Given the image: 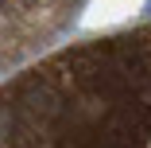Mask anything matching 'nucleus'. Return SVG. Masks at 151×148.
Wrapping results in <instances>:
<instances>
[{
    "label": "nucleus",
    "instance_id": "f257e3e1",
    "mask_svg": "<svg viewBox=\"0 0 151 148\" xmlns=\"http://www.w3.org/2000/svg\"><path fill=\"white\" fill-rule=\"evenodd\" d=\"M0 148H151V23L54 51L8 78Z\"/></svg>",
    "mask_w": 151,
    "mask_h": 148
},
{
    "label": "nucleus",
    "instance_id": "f03ea898",
    "mask_svg": "<svg viewBox=\"0 0 151 148\" xmlns=\"http://www.w3.org/2000/svg\"><path fill=\"white\" fill-rule=\"evenodd\" d=\"M85 0H0V70L54 39Z\"/></svg>",
    "mask_w": 151,
    "mask_h": 148
}]
</instances>
